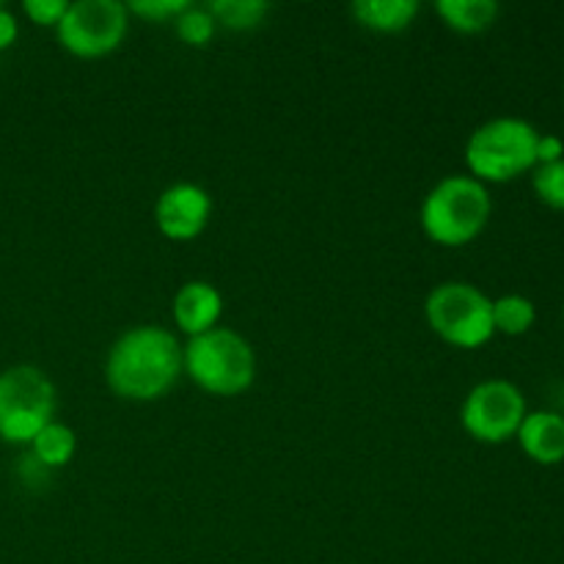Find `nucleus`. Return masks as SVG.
Wrapping results in <instances>:
<instances>
[{
	"label": "nucleus",
	"mask_w": 564,
	"mask_h": 564,
	"mask_svg": "<svg viewBox=\"0 0 564 564\" xmlns=\"http://www.w3.org/2000/svg\"><path fill=\"white\" fill-rule=\"evenodd\" d=\"M494 202L488 187L466 174L444 176L422 202V229L433 242L460 248L488 226Z\"/></svg>",
	"instance_id": "obj_2"
},
{
	"label": "nucleus",
	"mask_w": 564,
	"mask_h": 564,
	"mask_svg": "<svg viewBox=\"0 0 564 564\" xmlns=\"http://www.w3.org/2000/svg\"><path fill=\"white\" fill-rule=\"evenodd\" d=\"M17 33H20V28H17V17L11 14L6 6H0V50H9L11 44L17 42Z\"/></svg>",
	"instance_id": "obj_22"
},
{
	"label": "nucleus",
	"mask_w": 564,
	"mask_h": 564,
	"mask_svg": "<svg viewBox=\"0 0 564 564\" xmlns=\"http://www.w3.org/2000/svg\"><path fill=\"white\" fill-rule=\"evenodd\" d=\"M77 452V435L75 430L66 427L64 422H50L44 424L36 433V438L31 441V455L42 463L47 471L53 468H64L66 463H72Z\"/></svg>",
	"instance_id": "obj_14"
},
{
	"label": "nucleus",
	"mask_w": 564,
	"mask_h": 564,
	"mask_svg": "<svg viewBox=\"0 0 564 564\" xmlns=\"http://www.w3.org/2000/svg\"><path fill=\"white\" fill-rule=\"evenodd\" d=\"M207 9L215 22L229 31H253L268 17L270 3L268 0H213Z\"/></svg>",
	"instance_id": "obj_15"
},
{
	"label": "nucleus",
	"mask_w": 564,
	"mask_h": 564,
	"mask_svg": "<svg viewBox=\"0 0 564 564\" xmlns=\"http://www.w3.org/2000/svg\"><path fill=\"white\" fill-rule=\"evenodd\" d=\"M182 345L163 325H135L110 345L105 380L110 391L130 402H154L180 380Z\"/></svg>",
	"instance_id": "obj_1"
},
{
	"label": "nucleus",
	"mask_w": 564,
	"mask_h": 564,
	"mask_svg": "<svg viewBox=\"0 0 564 564\" xmlns=\"http://www.w3.org/2000/svg\"><path fill=\"white\" fill-rule=\"evenodd\" d=\"M532 187L545 207L564 213V160L538 165L532 176Z\"/></svg>",
	"instance_id": "obj_18"
},
{
	"label": "nucleus",
	"mask_w": 564,
	"mask_h": 564,
	"mask_svg": "<svg viewBox=\"0 0 564 564\" xmlns=\"http://www.w3.org/2000/svg\"><path fill=\"white\" fill-rule=\"evenodd\" d=\"M538 319V308L527 295H501L494 301V328L496 334L523 336L532 330Z\"/></svg>",
	"instance_id": "obj_16"
},
{
	"label": "nucleus",
	"mask_w": 564,
	"mask_h": 564,
	"mask_svg": "<svg viewBox=\"0 0 564 564\" xmlns=\"http://www.w3.org/2000/svg\"><path fill=\"white\" fill-rule=\"evenodd\" d=\"M174 28L176 36L185 44H191V47H204V44L213 42L218 22L209 14L207 6H187V9L174 20Z\"/></svg>",
	"instance_id": "obj_17"
},
{
	"label": "nucleus",
	"mask_w": 564,
	"mask_h": 564,
	"mask_svg": "<svg viewBox=\"0 0 564 564\" xmlns=\"http://www.w3.org/2000/svg\"><path fill=\"white\" fill-rule=\"evenodd\" d=\"M127 14L130 11L119 0H75L55 25V36L77 58H102L124 42Z\"/></svg>",
	"instance_id": "obj_7"
},
{
	"label": "nucleus",
	"mask_w": 564,
	"mask_h": 564,
	"mask_svg": "<svg viewBox=\"0 0 564 564\" xmlns=\"http://www.w3.org/2000/svg\"><path fill=\"white\" fill-rule=\"evenodd\" d=\"M209 215H213V198L193 182H176L165 187L154 204L158 229L163 231V237L176 242L196 240L207 229Z\"/></svg>",
	"instance_id": "obj_9"
},
{
	"label": "nucleus",
	"mask_w": 564,
	"mask_h": 564,
	"mask_svg": "<svg viewBox=\"0 0 564 564\" xmlns=\"http://www.w3.org/2000/svg\"><path fill=\"white\" fill-rule=\"evenodd\" d=\"M538 127L516 116H499L471 132L466 143V163L474 180L512 182L538 169Z\"/></svg>",
	"instance_id": "obj_4"
},
{
	"label": "nucleus",
	"mask_w": 564,
	"mask_h": 564,
	"mask_svg": "<svg viewBox=\"0 0 564 564\" xmlns=\"http://www.w3.org/2000/svg\"><path fill=\"white\" fill-rule=\"evenodd\" d=\"M518 444L540 466H556L564 460V416L554 411H534L518 427Z\"/></svg>",
	"instance_id": "obj_11"
},
{
	"label": "nucleus",
	"mask_w": 564,
	"mask_h": 564,
	"mask_svg": "<svg viewBox=\"0 0 564 564\" xmlns=\"http://www.w3.org/2000/svg\"><path fill=\"white\" fill-rule=\"evenodd\" d=\"M55 386L31 364H17L0 372V438L31 444L39 430L55 419Z\"/></svg>",
	"instance_id": "obj_6"
},
{
	"label": "nucleus",
	"mask_w": 564,
	"mask_h": 564,
	"mask_svg": "<svg viewBox=\"0 0 564 564\" xmlns=\"http://www.w3.org/2000/svg\"><path fill=\"white\" fill-rule=\"evenodd\" d=\"M564 160V141L560 135H540L538 138V165L556 163Z\"/></svg>",
	"instance_id": "obj_21"
},
{
	"label": "nucleus",
	"mask_w": 564,
	"mask_h": 564,
	"mask_svg": "<svg viewBox=\"0 0 564 564\" xmlns=\"http://www.w3.org/2000/svg\"><path fill=\"white\" fill-rule=\"evenodd\" d=\"M527 397L510 380H482L468 391L460 408V424L474 441L505 444L527 419Z\"/></svg>",
	"instance_id": "obj_8"
},
{
	"label": "nucleus",
	"mask_w": 564,
	"mask_h": 564,
	"mask_svg": "<svg viewBox=\"0 0 564 564\" xmlns=\"http://www.w3.org/2000/svg\"><path fill=\"white\" fill-rule=\"evenodd\" d=\"M187 6H191L187 0H132V3H127V11L143 17V20L165 22L176 20Z\"/></svg>",
	"instance_id": "obj_19"
},
{
	"label": "nucleus",
	"mask_w": 564,
	"mask_h": 564,
	"mask_svg": "<svg viewBox=\"0 0 564 564\" xmlns=\"http://www.w3.org/2000/svg\"><path fill=\"white\" fill-rule=\"evenodd\" d=\"M424 317L449 345L474 350L494 339V301L466 281H444L424 301Z\"/></svg>",
	"instance_id": "obj_5"
},
{
	"label": "nucleus",
	"mask_w": 564,
	"mask_h": 564,
	"mask_svg": "<svg viewBox=\"0 0 564 564\" xmlns=\"http://www.w3.org/2000/svg\"><path fill=\"white\" fill-rule=\"evenodd\" d=\"M220 314H224V297L209 281H187L174 295V323L191 339L218 328Z\"/></svg>",
	"instance_id": "obj_10"
},
{
	"label": "nucleus",
	"mask_w": 564,
	"mask_h": 564,
	"mask_svg": "<svg viewBox=\"0 0 564 564\" xmlns=\"http://www.w3.org/2000/svg\"><path fill=\"white\" fill-rule=\"evenodd\" d=\"M66 9H69V0H25L22 3V11L28 14V20L44 28L58 25Z\"/></svg>",
	"instance_id": "obj_20"
},
{
	"label": "nucleus",
	"mask_w": 564,
	"mask_h": 564,
	"mask_svg": "<svg viewBox=\"0 0 564 564\" xmlns=\"http://www.w3.org/2000/svg\"><path fill=\"white\" fill-rule=\"evenodd\" d=\"M419 0H356L350 6L358 25L378 33H400L419 17Z\"/></svg>",
	"instance_id": "obj_12"
},
{
	"label": "nucleus",
	"mask_w": 564,
	"mask_h": 564,
	"mask_svg": "<svg viewBox=\"0 0 564 564\" xmlns=\"http://www.w3.org/2000/svg\"><path fill=\"white\" fill-rule=\"evenodd\" d=\"M435 11L452 31L482 33L499 17V3L496 0H438Z\"/></svg>",
	"instance_id": "obj_13"
},
{
	"label": "nucleus",
	"mask_w": 564,
	"mask_h": 564,
	"mask_svg": "<svg viewBox=\"0 0 564 564\" xmlns=\"http://www.w3.org/2000/svg\"><path fill=\"white\" fill-rule=\"evenodd\" d=\"M182 364L193 383L215 397H237L257 380V352L246 336L231 328H213L182 347Z\"/></svg>",
	"instance_id": "obj_3"
}]
</instances>
